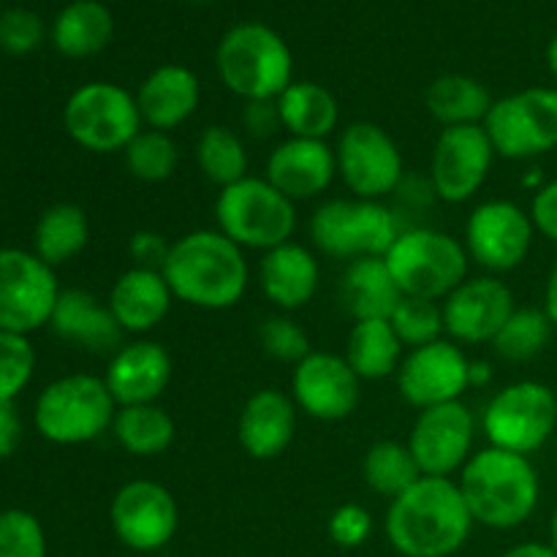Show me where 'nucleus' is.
<instances>
[{"instance_id": "1", "label": "nucleus", "mask_w": 557, "mask_h": 557, "mask_svg": "<svg viewBox=\"0 0 557 557\" xmlns=\"http://www.w3.org/2000/svg\"><path fill=\"white\" fill-rule=\"evenodd\" d=\"M473 517L457 479L422 476L389 500L384 531L403 557H451L466 547Z\"/></svg>"}, {"instance_id": "2", "label": "nucleus", "mask_w": 557, "mask_h": 557, "mask_svg": "<svg viewBox=\"0 0 557 557\" xmlns=\"http://www.w3.org/2000/svg\"><path fill=\"white\" fill-rule=\"evenodd\" d=\"M161 272L174 299L199 310L234 308L250 283L245 250L218 228H196L174 239Z\"/></svg>"}, {"instance_id": "3", "label": "nucleus", "mask_w": 557, "mask_h": 557, "mask_svg": "<svg viewBox=\"0 0 557 557\" xmlns=\"http://www.w3.org/2000/svg\"><path fill=\"white\" fill-rule=\"evenodd\" d=\"M473 522L490 531L525 525L542 500V479L531 457L487 446L473 451L457 476Z\"/></svg>"}, {"instance_id": "4", "label": "nucleus", "mask_w": 557, "mask_h": 557, "mask_svg": "<svg viewBox=\"0 0 557 557\" xmlns=\"http://www.w3.org/2000/svg\"><path fill=\"white\" fill-rule=\"evenodd\" d=\"M215 71L232 96L277 101L294 82V54L286 38L264 22H237L221 36Z\"/></svg>"}, {"instance_id": "5", "label": "nucleus", "mask_w": 557, "mask_h": 557, "mask_svg": "<svg viewBox=\"0 0 557 557\" xmlns=\"http://www.w3.org/2000/svg\"><path fill=\"white\" fill-rule=\"evenodd\" d=\"M403 297L444 302L468 277V250L460 239L441 228H403L384 256Z\"/></svg>"}, {"instance_id": "6", "label": "nucleus", "mask_w": 557, "mask_h": 557, "mask_svg": "<svg viewBox=\"0 0 557 557\" xmlns=\"http://www.w3.org/2000/svg\"><path fill=\"white\" fill-rule=\"evenodd\" d=\"M215 228L243 250H267L292 243L297 232V205L267 177H243L221 188L215 199Z\"/></svg>"}, {"instance_id": "7", "label": "nucleus", "mask_w": 557, "mask_h": 557, "mask_svg": "<svg viewBox=\"0 0 557 557\" xmlns=\"http://www.w3.org/2000/svg\"><path fill=\"white\" fill-rule=\"evenodd\" d=\"M117 403L103 379L90 373L63 375L38 395L33 422L47 441L58 446H79L112 430Z\"/></svg>"}, {"instance_id": "8", "label": "nucleus", "mask_w": 557, "mask_h": 557, "mask_svg": "<svg viewBox=\"0 0 557 557\" xmlns=\"http://www.w3.org/2000/svg\"><path fill=\"white\" fill-rule=\"evenodd\" d=\"M403 226L400 218L370 199H330L310 215V239L330 259H370L386 256Z\"/></svg>"}, {"instance_id": "9", "label": "nucleus", "mask_w": 557, "mask_h": 557, "mask_svg": "<svg viewBox=\"0 0 557 557\" xmlns=\"http://www.w3.org/2000/svg\"><path fill=\"white\" fill-rule=\"evenodd\" d=\"M63 128L82 150L123 152L145 128L136 96L117 82H87L63 107Z\"/></svg>"}, {"instance_id": "10", "label": "nucleus", "mask_w": 557, "mask_h": 557, "mask_svg": "<svg viewBox=\"0 0 557 557\" xmlns=\"http://www.w3.org/2000/svg\"><path fill=\"white\" fill-rule=\"evenodd\" d=\"M557 430V392L542 381H515L484 406L482 433L490 446L531 457Z\"/></svg>"}, {"instance_id": "11", "label": "nucleus", "mask_w": 557, "mask_h": 557, "mask_svg": "<svg viewBox=\"0 0 557 557\" xmlns=\"http://www.w3.org/2000/svg\"><path fill=\"white\" fill-rule=\"evenodd\" d=\"M495 156L531 161L557 147V87H525L498 98L482 123Z\"/></svg>"}, {"instance_id": "12", "label": "nucleus", "mask_w": 557, "mask_h": 557, "mask_svg": "<svg viewBox=\"0 0 557 557\" xmlns=\"http://www.w3.org/2000/svg\"><path fill=\"white\" fill-rule=\"evenodd\" d=\"M335 161L337 177L357 199L384 201L386 196L397 194L406 180V161L397 141L389 131L368 120H357L341 131Z\"/></svg>"}, {"instance_id": "13", "label": "nucleus", "mask_w": 557, "mask_h": 557, "mask_svg": "<svg viewBox=\"0 0 557 557\" xmlns=\"http://www.w3.org/2000/svg\"><path fill=\"white\" fill-rule=\"evenodd\" d=\"M536 226L531 212L517 201L490 199L473 207L466 221L462 245L468 259L482 267L487 275H506L525 264L533 248Z\"/></svg>"}, {"instance_id": "14", "label": "nucleus", "mask_w": 557, "mask_h": 557, "mask_svg": "<svg viewBox=\"0 0 557 557\" xmlns=\"http://www.w3.org/2000/svg\"><path fill=\"white\" fill-rule=\"evenodd\" d=\"M58 297V277L47 261L20 248H0V332L41 330L52 319Z\"/></svg>"}, {"instance_id": "15", "label": "nucleus", "mask_w": 557, "mask_h": 557, "mask_svg": "<svg viewBox=\"0 0 557 557\" xmlns=\"http://www.w3.org/2000/svg\"><path fill=\"white\" fill-rule=\"evenodd\" d=\"M109 522L123 547L134 553H158L180 528V506L172 490L152 479H134L114 493Z\"/></svg>"}, {"instance_id": "16", "label": "nucleus", "mask_w": 557, "mask_h": 557, "mask_svg": "<svg viewBox=\"0 0 557 557\" xmlns=\"http://www.w3.org/2000/svg\"><path fill=\"white\" fill-rule=\"evenodd\" d=\"M476 430V413L462 400L419 411L408 435V449L422 476L455 479L473 457Z\"/></svg>"}, {"instance_id": "17", "label": "nucleus", "mask_w": 557, "mask_h": 557, "mask_svg": "<svg viewBox=\"0 0 557 557\" xmlns=\"http://www.w3.org/2000/svg\"><path fill=\"white\" fill-rule=\"evenodd\" d=\"M495 150L482 125H451L441 128L430 156V185L435 199L446 205L471 201L487 183L495 163Z\"/></svg>"}, {"instance_id": "18", "label": "nucleus", "mask_w": 557, "mask_h": 557, "mask_svg": "<svg viewBox=\"0 0 557 557\" xmlns=\"http://www.w3.org/2000/svg\"><path fill=\"white\" fill-rule=\"evenodd\" d=\"M397 389L419 411L462 400L471 389V359L449 337L411 348L397 368Z\"/></svg>"}, {"instance_id": "19", "label": "nucleus", "mask_w": 557, "mask_h": 557, "mask_svg": "<svg viewBox=\"0 0 557 557\" xmlns=\"http://www.w3.org/2000/svg\"><path fill=\"white\" fill-rule=\"evenodd\" d=\"M292 400L315 422H343L362 400V379L343 354L310 351L294 364Z\"/></svg>"}, {"instance_id": "20", "label": "nucleus", "mask_w": 557, "mask_h": 557, "mask_svg": "<svg viewBox=\"0 0 557 557\" xmlns=\"http://www.w3.org/2000/svg\"><path fill=\"white\" fill-rule=\"evenodd\" d=\"M444 308V330L457 346H482L493 343L517 310L515 294L498 275H468L449 297Z\"/></svg>"}, {"instance_id": "21", "label": "nucleus", "mask_w": 557, "mask_h": 557, "mask_svg": "<svg viewBox=\"0 0 557 557\" xmlns=\"http://www.w3.org/2000/svg\"><path fill=\"white\" fill-rule=\"evenodd\" d=\"M264 177L294 205L315 199L337 177L335 147L326 145V139L286 136L267 156Z\"/></svg>"}, {"instance_id": "22", "label": "nucleus", "mask_w": 557, "mask_h": 557, "mask_svg": "<svg viewBox=\"0 0 557 557\" xmlns=\"http://www.w3.org/2000/svg\"><path fill=\"white\" fill-rule=\"evenodd\" d=\"M172 373L174 364L166 346L139 337V341L123 343L112 354L101 379L112 392L117 408H123L158 403V397L166 392L169 381H172Z\"/></svg>"}, {"instance_id": "23", "label": "nucleus", "mask_w": 557, "mask_h": 557, "mask_svg": "<svg viewBox=\"0 0 557 557\" xmlns=\"http://www.w3.org/2000/svg\"><path fill=\"white\" fill-rule=\"evenodd\" d=\"M299 408L292 395L281 389L253 392L237 417V441L253 460H275L292 446L297 435Z\"/></svg>"}, {"instance_id": "24", "label": "nucleus", "mask_w": 557, "mask_h": 557, "mask_svg": "<svg viewBox=\"0 0 557 557\" xmlns=\"http://www.w3.org/2000/svg\"><path fill=\"white\" fill-rule=\"evenodd\" d=\"M136 96L145 128L172 134L188 123L201 101V82L188 65L163 63L141 79Z\"/></svg>"}, {"instance_id": "25", "label": "nucleus", "mask_w": 557, "mask_h": 557, "mask_svg": "<svg viewBox=\"0 0 557 557\" xmlns=\"http://www.w3.org/2000/svg\"><path fill=\"white\" fill-rule=\"evenodd\" d=\"M174 302L161 270L131 267L109 288V310L125 335H147L163 324Z\"/></svg>"}, {"instance_id": "26", "label": "nucleus", "mask_w": 557, "mask_h": 557, "mask_svg": "<svg viewBox=\"0 0 557 557\" xmlns=\"http://www.w3.org/2000/svg\"><path fill=\"white\" fill-rule=\"evenodd\" d=\"M321 283V264L313 250L299 243L277 245L261 253L259 286L281 313H294L315 297Z\"/></svg>"}, {"instance_id": "27", "label": "nucleus", "mask_w": 557, "mask_h": 557, "mask_svg": "<svg viewBox=\"0 0 557 557\" xmlns=\"http://www.w3.org/2000/svg\"><path fill=\"white\" fill-rule=\"evenodd\" d=\"M49 326L63 341L76 343V346L96 354H114L123 346L125 335L114 321L109 305H103L101 299L92 297L90 292H82V288L60 292Z\"/></svg>"}, {"instance_id": "28", "label": "nucleus", "mask_w": 557, "mask_h": 557, "mask_svg": "<svg viewBox=\"0 0 557 557\" xmlns=\"http://www.w3.org/2000/svg\"><path fill=\"white\" fill-rule=\"evenodd\" d=\"M341 299L354 321L389 319L403 294L384 256H370V259L348 261L341 277Z\"/></svg>"}, {"instance_id": "29", "label": "nucleus", "mask_w": 557, "mask_h": 557, "mask_svg": "<svg viewBox=\"0 0 557 557\" xmlns=\"http://www.w3.org/2000/svg\"><path fill=\"white\" fill-rule=\"evenodd\" d=\"M281 125L297 139H326L341 123V103L324 85L294 79L277 98Z\"/></svg>"}, {"instance_id": "30", "label": "nucleus", "mask_w": 557, "mask_h": 557, "mask_svg": "<svg viewBox=\"0 0 557 557\" xmlns=\"http://www.w3.org/2000/svg\"><path fill=\"white\" fill-rule=\"evenodd\" d=\"M114 36V16L101 0H74L52 22V44L63 58L82 60L103 52Z\"/></svg>"}, {"instance_id": "31", "label": "nucleus", "mask_w": 557, "mask_h": 557, "mask_svg": "<svg viewBox=\"0 0 557 557\" xmlns=\"http://www.w3.org/2000/svg\"><path fill=\"white\" fill-rule=\"evenodd\" d=\"M343 357L362 381H384L397 375L406 346L389 319H364L354 321Z\"/></svg>"}, {"instance_id": "32", "label": "nucleus", "mask_w": 557, "mask_h": 557, "mask_svg": "<svg viewBox=\"0 0 557 557\" xmlns=\"http://www.w3.org/2000/svg\"><path fill=\"white\" fill-rule=\"evenodd\" d=\"M495 98L490 96L487 85L466 74H444L433 79L424 96L430 117L444 128L451 125H482Z\"/></svg>"}, {"instance_id": "33", "label": "nucleus", "mask_w": 557, "mask_h": 557, "mask_svg": "<svg viewBox=\"0 0 557 557\" xmlns=\"http://www.w3.org/2000/svg\"><path fill=\"white\" fill-rule=\"evenodd\" d=\"M87 239H90V223H87L85 210L79 205L60 201L38 218L36 234H33V248H36L33 253L54 270V267L76 259L87 248Z\"/></svg>"}, {"instance_id": "34", "label": "nucleus", "mask_w": 557, "mask_h": 557, "mask_svg": "<svg viewBox=\"0 0 557 557\" xmlns=\"http://www.w3.org/2000/svg\"><path fill=\"white\" fill-rule=\"evenodd\" d=\"M112 435L123 451L134 457H158L177 438V424L172 413L158 403L117 408L112 422Z\"/></svg>"}, {"instance_id": "35", "label": "nucleus", "mask_w": 557, "mask_h": 557, "mask_svg": "<svg viewBox=\"0 0 557 557\" xmlns=\"http://www.w3.org/2000/svg\"><path fill=\"white\" fill-rule=\"evenodd\" d=\"M196 163L199 172L205 174L207 183L218 185V188H228V185L239 183L248 177L250 158L245 150V141L239 139L237 131L228 125H207L196 141Z\"/></svg>"}, {"instance_id": "36", "label": "nucleus", "mask_w": 557, "mask_h": 557, "mask_svg": "<svg viewBox=\"0 0 557 557\" xmlns=\"http://www.w3.org/2000/svg\"><path fill=\"white\" fill-rule=\"evenodd\" d=\"M362 479L375 495L395 500L397 495H403L411 484H417L422 479V471H419L408 444H400V441H379L364 455Z\"/></svg>"}, {"instance_id": "37", "label": "nucleus", "mask_w": 557, "mask_h": 557, "mask_svg": "<svg viewBox=\"0 0 557 557\" xmlns=\"http://www.w3.org/2000/svg\"><path fill=\"white\" fill-rule=\"evenodd\" d=\"M553 332L555 326L544 308H517L490 346L506 362H531L549 346Z\"/></svg>"}, {"instance_id": "38", "label": "nucleus", "mask_w": 557, "mask_h": 557, "mask_svg": "<svg viewBox=\"0 0 557 557\" xmlns=\"http://www.w3.org/2000/svg\"><path fill=\"white\" fill-rule=\"evenodd\" d=\"M125 169L134 180L139 183H166L174 172H177L180 163V150L177 141L172 139V134H163V131L141 128L134 136L128 147L123 150Z\"/></svg>"}, {"instance_id": "39", "label": "nucleus", "mask_w": 557, "mask_h": 557, "mask_svg": "<svg viewBox=\"0 0 557 557\" xmlns=\"http://www.w3.org/2000/svg\"><path fill=\"white\" fill-rule=\"evenodd\" d=\"M389 324L395 326L397 337H400L408 351L441 341L446 335L444 308H441V302H433V299L403 297L397 308L392 310Z\"/></svg>"}, {"instance_id": "40", "label": "nucleus", "mask_w": 557, "mask_h": 557, "mask_svg": "<svg viewBox=\"0 0 557 557\" xmlns=\"http://www.w3.org/2000/svg\"><path fill=\"white\" fill-rule=\"evenodd\" d=\"M33 368L36 351L27 335L0 332V403H14V397L30 384Z\"/></svg>"}, {"instance_id": "41", "label": "nucleus", "mask_w": 557, "mask_h": 557, "mask_svg": "<svg viewBox=\"0 0 557 557\" xmlns=\"http://www.w3.org/2000/svg\"><path fill=\"white\" fill-rule=\"evenodd\" d=\"M0 557H47V536L30 511H0Z\"/></svg>"}, {"instance_id": "42", "label": "nucleus", "mask_w": 557, "mask_h": 557, "mask_svg": "<svg viewBox=\"0 0 557 557\" xmlns=\"http://www.w3.org/2000/svg\"><path fill=\"white\" fill-rule=\"evenodd\" d=\"M259 341L261 348H264L272 359H277V362L297 364L310 354L308 332L286 313L270 315V319L261 324Z\"/></svg>"}, {"instance_id": "43", "label": "nucleus", "mask_w": 557, "mask_h": 557, "mask_svg": "<svg viewBox=\"0 0 557 557\" xmlns=\"http://www.w3.org/2000/svg\"><path fill=\"white\" fill-rule=\"evenodd\" d=\"M44 41L41 16L27 9H9L0 14V49L9 54H30Z\"/></svg>"}, {"instance_id": "44", "label": "nucleus", "mask_w": 557, "mask_h": 557, "mask_svg": "<svg viewBox=\"0 0 557 557\" xmlns=\"http://www.w3.org/2000/svg\"><path fill=\"white\" fill-rule=\"evenodd\" d=\"M326 531H330V539L341 549H357L373 533V517H370V511L364 506L343 504L332 511L330 522H326Z\"/></svg>"}, {"instance_id": "45", "label": "nucleus", "mask_w": 557, "mask_h": 557, "mask_svg": "<svg viewBox=\"0 0 557 557\" xmlns=\"http://www.w3.org/2000/svg\"><path fill=\"white\" fill-rule=\"evenodd\" d=\"M169 248H172V243L163 234L147 232V228L136 232L128 243L134 267H145V270H161L169 256Z\"/></svg>"}, {"instance_id": "46", "label": "nucleus", "mask_w": 557, "mask_h": 557, "mask_svg": "<svg viewBox=\"0 0 557 557\" xmlns=\"http://www.w3.org/2000/svg\"><path fill=\"white\" fill-rule=\"evenodd\" d=\"M528 212H531L536 234H542V237H547L549 243L557 245V177L544 183L533 194L531 210Z\"/></svg>"}, {"instance_id": "47", "label": "nucleus", "mask_w": 557, "mask_h": 557, "mask_svg": "<svg viewBox=\"0 0 557 557\" xmlns=\"http://www.w3.org/2000/svg\"><path fill=\"white\" fill-rule=\"evenodd\" d=\"M243 128L253 139H270L277 131H283L277 101H248L243 109Z\"/></svg>"}, {"instance_id": "48", "label": "nucleus", "mask_w": 557, "mask_h": 557, "mask_svg": "<svg viewBox=\"0 0 557 557\" xmlns=\"http://www.w3.org/2000/svg\"><path fill=\"white\" fill-rule=\"evenodd\" d=\"M22 441V419L14 403H0V460L11 457Z\"/></svg>"}, {"instance_id": "49", "label": "nucleus", "mask_w": 557, "mask_h": 557, "mask_svg": "<svg viewBox=\"0 0 557 557\" xmlns=\"http://www.w3.org/2000/svg\"><path fill=\"white\" fill-rule=\"evenodd\" d=\"M500 557H557V553L549 547V542H520L506 549Z\"/></svg>"}, {"instance_id": "50", "label": "nucleus", "mask_w": 557, "mask_h": 557, "mask_svg": "<svg viewBox=\"0 0 557 557\" xmlns=\"http://www.w3.org/2000/svg\"><path fill=\"white\" fill-rule=\"evenodd\" d=\"M544 313L549 315L553 326L557 330V259L549 267V275H547V286H544Z\"/></svg>"}, {"instance_id": "51", "label": "nucleus", "mask_w": 557, "mask_h": 557, "mask_svg": "<svg viewBox=\"0 0 557 557\" xmlns=\"http://www.w3.org/2000/svg\"><path fill=\"white\" fill-rule=\"evenodd\" d=\"M495 370L487 359H471V386L482 389V386H490Z\"/></svg>"}, {"instance_id": "52", "label": "nucleus", "mask_w": 557, "mask_h": 557, "mask_svg": "<svg viewBox=\"0 0 557 557\" xmlns=\"http://www.w3.org/2000/svg\"><path fill=\"white\" fill-rule=\"evenodd\" d=\"M547 71L557 85V36L547 44Z\"/></svg>"}, {"instance_id": "53", "label": "nucleus", "mask_w": 557, "mask_h": 557, "mask_svg": "<svg viewBox=\"0 0 557 557\" xmlns=\"http://www.w3.org/2000/svg\"><path fill=\"white\" fill-rule=\"evenodd\" d=\"M549 547L557 553V509L553 511V520H549Z\"/></svg>"}, {"instance_id": "54", "label": "nucleus", "mask_w": 557, "mask_h": 557, "mask_svg": "<svg viewBox=\"0 0 557 557\" xmlns=\"http://www.w3.org/2000/svg\"><path fill=\"white\" fill-rule=\"evenodd\" d=\"M185 3H194V5H205V3H212V0H185Z\"/></svg>"}]
</instances>
